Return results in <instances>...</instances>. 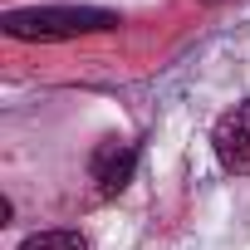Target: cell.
I'll return each mask as SVG.
<instances>
[{
  "label": "cell",
  "mask_w": 250,
  "mask_h": 250,
  "mask_svg": "<svg viewBox=\"0 0 250 250\" xmlns=\"http://www.w3.org/2000/svg\"><path fill=\"white\" fill-rule=\"evenodd\" d=\"M211 147L226 172H250V103H235L211 133Z\"/></svg>",
  "instance_id": "obj_2"
},
{
  "label": "cell",
  "mask_w": 250,
  "mask_h": 250,
  "mask_svg": "<svg viewBox=\"0 0 250 250\" xmlns=\"http://www.w3.org/2000/svg\"><path fill=\"white\" fill-rule=\"evenodd\" d=\"M10 40H79V35H98V30H118L113 10H93V5H44V10H10L5 20Z\"/></svg>",
  "instance_id": "obj_1"
},
{
  "label": "cell",
  "mask_w": 250,
  "mask_h": 250,
  "mask_svg": "<svg viewBox=\"0 0 250 250\" xmlns=\"http://www.w3.org/2000/svg\"><path fill=\"white\" fill-rule=\"evenodd\" d=\"M20 250H88V245H83V235H74V230H44V235H30Z\"/></svg>",
  "instance_id": "obj_4"
},
{
  "label": "cell",
  "mask_w": 250,
  "mask_h": 250,
  "mask_svg": "<svg viewBox=\"0 0 250 250\" xmlns=\"http://www.w3.org/2000/svg\"><path fill=\"white\" fill-rule=\"evenodd\" d=\"M133 167H138L133 143H118V138H108V143L93 152V162H88V172H93V182H98L103 196H118L123 187H128V182H133Z\"/></svg>",
  "instance_id": "obj_3"
}]
</instances>
